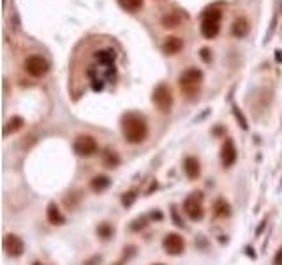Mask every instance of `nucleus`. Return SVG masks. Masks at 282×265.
Returning <instances> with one entry per match:
<instances>
[{"instance_id":"f257e3e1","label":"nucleus","mask_w":282,"mask_h":265,"mask_svg":"<svg viewBox=\"0 0 282 265\" xmlns=\"http://www.w3.org/2000/svg\"><path fill=\"white\" fill-rule=\"evenodd\" d=\"M122 133L124 138L129 143H141L145 142L146 135H148V126L146 120L140 113H127L122 119Z\"/></svg>"},{"instance_id":"f03ea898","label":"nucleus","mask_w":282,"mask_h":265,"mask_svg":"<svg viewBox=\"0 0 282 265\" xmlns=\"http://www.w3.org/2000/svg\"><path fill=\"white\" fill-rule=\"evenodd\" d=\"M201 82H203V73H201L198 68L187 69V71H184L178 78L180 89H182V92L187 94V96H196V94L200 92Z\"/></svg>"},{"instance_id":"7ed1b4c3","label":"nucleus","mask_w":282,"mask_h":265,"mask_svg":"<svg viewBox=\"0 0 282 265\" xmlns=\"http://www.w3.org/2000/svg\"><path fill=\"white\" fill-rule=\"evenodd\" d=\"M220 18H222V13L219 9H208L204 11L203 20H201V34L206 39H214L220 30Z\"/></svg>"},{"instance_id":"20e7f679","label":"nucleus","mask_w":282,"mask_h":265,"mask_svg":"<svg viewBox=\"0 0 282 265\" xmlns=\"http://www.w3.org/2000/svg\"><path fill=\"white\" fill-rule=\"evenodd\" d=\"M152 101L159 108L160 113H170L171 108H173V94H171V89L168 85H164V83L157 85L156 90H154Z\"/></svg>"},{"instance_id":"39448f33","label":"nucleus","mask_w":282,"mask_h":265,"mask_svg":"<svg viewBox=\"0 0 282 265\" xmlns=\"http://www.w3.org/2000/svg\"><path fill=\"white\" fill-rule=\"evenodd\" d=\"M50 69V64L46 59H42L41 55H32L25 60V71L28 73L30 76L34 78H41L48 73Z\"/></svg>"},{"instance_id":"423d86ee","label":"nucleus","mask_w":282,"mask_h":265,"mask_svg":"<svg viewBox=\"0 0 282 265\" xmlns=\"http://www.w3.org/2000/svg\"><path fill=\"white\" fill-rule=\"evenodd\" d=\"M184 212H186L192 221L203 219L204 209H203V202H201L200 193H192L186 202H184Z\"/></svg>"},{"instance_id":"0eeeda50","label":"nucleus","mask_w":282,"mask_h":265,"mask_svg":"<svg viewBox=\"0 0 282 265\" xmlns=\"http://www.w3.org/2000/svg\"><path fill=\"white\" fill-rule=\"evenodd\" d=\"M74 152L82 157H90L97 152V142L94 136L82 135L74 140Z\"/></svg>"},{"instance_id":"6e6552de","label":"nucleus","mask_w":282,"mask_h":265,"mask_svg":"<svg viewBox=\"0 0 282 265\" xmlns=\"http://www.w3.org/2000/svg\"><path fill=\"white\" fill-rule=\"evenodd\" d=\"M162 247L168 254H171V256H178V254H182L184 249H186V242H184V239L178 235V233L171 231V233H168V235L164 237Z\"/></svg>"},{"instance_id":"1a4fd4ad","label":"nucleus","mask_w":282,"mask_h":265,"mask_svg":"<svg viewBox=\"0 0 282 265\" xmlns=\"http://www.w3.org/2000/svg\"><path fill=\"white\" fill-rule=\"evenodd\" d=\"M4 251L9 254V256H22L23 251H25V244H23V240L20 239L18 235H14V233H9V235L4 237Z\"/></svg>"},{"instance_id":"9d476101","label":"nucleus","mask_w":282,"mask_h":265,"mask_svg":"<svg viewBox=\"0 0 282 265\" xmlns=\"http://www.w3.org/2000/svg\"><path fill=\"white\" fill-rule=\"evenodd\" d=\"M220 161H222L224 166H233L234 161H236V147H234L233 140H226L220 149Z\"/></svg>"},{"instance_id":"9b49d317","label":"nucleus","mask_w":282,"mask_h":265,"mask_svg":"<svg viewBox=\"0 0 282 265\" xmlns=\"http://www.w3.org/2000/svg\"><path fill=\"white\" fill-rule=\"evenodd\" d=\"M184 172H186V175L189 177V179H198L201 173L200 159H198V157H192V156L187 157V159L184 161Z\"/></svg>"},{"instance_id":"f8f14e48","label":"nucleus","mask_w":282,"mask_h":265,"mask_svg":"<svg viewBox=\"0 0 282 265\" xmlns=\"http://www.w3.org/2000/svg\"><path fill=\"white\" fill-rule=\"evenodd\" d=\"M182 48H184V43L180 38H168L162 45V52L166 55H176V53H180Z\"/></svg>"},{"instance_id":"ddd939ff","label":"nucleus","mask_w":282,"mask_h":265,"mask_svg":"<svg viewBox=\"0 0 282 265\" xmlns=\"http://www.w3.org/2000/svg\"><path fill=\"white\" fill-rule=\"evenodd\" d=\"M231 30H233V36H236V38H245V36L249 34V30H250L249 20H247V18H236L233 22Z\"/></svg>"},{"instance_id":"4468645a","label":"nucleus","mask_w":282,"mask_h":265,"mask_svg":"<svg viewBox=\"0 0 282 265\" xmlns=\"http://www.w3.org/2000/svg\"><path fill=\"white\" fill-rule=\"evenodd\" d=\"M46 217H48V221L52 224H62L64 221H66V217H64V214L60 212V209L56 207V203H50V205H48Z\"/></svg>"},{"instance_id":"2eb2a0df","label":"nucleus","mask_w":282,"mask_h":265,"mask_svg":"<svg viewBox=\"0 0 282 265\" xmlns=\"http://www.w3.org/2000/svg\"><path fill=\"white\" fill-rule=\"evenodd\" d=\"M23 124H25V120L22 119V117H12V119L8 120V124L4 126V135H12V133H16V131H20L23 127Z\"/></svg>"},{"instance_id":"dca6fc26","label":"nucleus","mask_w":282,"mask_h":265,"mask_svg":"<svg viewBox=\"0 0 282 265\" xmlns=\"http://www.w3.org/2000/svg\"><path fill=\"white\" fill-rule=\"evenodd\" d=\"M110 186V179L106 175H96L92 180H90V187H92L94 191H104L106 187Z\"/></svg>"},{"instance_id":"f3484780","label":"nucleus","mask_w":282,"mask_h":265,"mask_svg":"<svg viewBox=\"0 0 282 265\" xmlns=\"http://www.w3.org/2000/svg\"><path fill=\"white\" fill-rule=\"evenodd\" d=\"M118 4H120V8L126 9V11L136 13L143 8V0H118Z\"/></svg>"},{"instance_id":"a211bd4d","label":"nucleus","mask_w":282,"mask_h":265,"mask_svg":"<svg viewBox=\"0 0 282 265\" xmlns=\"http://www.w3.org/2000/svg\"><path fill=\"white\" fill-rule=\"evenodd\" d=\"M118 156H116L115 152H112V150H106V152H104V163L108 164L110 168H113V166H116V164H118Z\"/></svg>"},{"instance_id":"6ab92c4d","label":"nucleus","mask_w":282,"mask_h":265,"mask_svg":"<svg viewBox=\"0 0 282 265\" xmlns=\"http://www.w3.org/2000/svg\"><path fill=\"white\" fill-rule=\"evenodd\" d=\"M216 212H217V216H228V214H230V205H228L224 200H219V202L216 203Z\"/></svg>"},{"instance_id":"aec40b11","label":"nucleus","mask_w":282,"mask_h":265,"mask_svg":"<svg viewBox=\"0 0 282 265\" xmlns=\"http://www.w3.org/2000/svg\"><path fill=\"white\" fill-rule=\"evenodd\" d=\"M97 233H99L102 239H108V237L112 235V228H110L108 224L104 223V224H100V226L97 228Z\"/></svg>"},{"instance_id":"412c9836","label":"nucleus","mask_w":282,"mask_h":265,"mask_svg":"<svg viewBox=\"0 0 282 265\" xmlns=\"http://www.w3.org/2000/svg\"><path fill=\"white\" fill-rule=\"evenodd\" d=\"M162 23H164V27H168V29H170V27H176L180 23V18L178 16H166V18L162 20Z\"/></svg>"},{"instance_id":"4be33fe9","label":"nucleus","mask_w":282,"mask_h":265,"mask_svg":"<svg viewBox=\"0 0 282 265\" xmlns=\"http://www.w3.org/2000/svg\"><path fill=\"white\" fill-rule=\"evenodd\" d=\"M274 265H282V247H278V251H277V253H275Z\"/></svg>"},{"instance_id":"5701e85b","label":"nucleus","mask_w":282,"mask_h":265,"mask_svg":"<svg viewBox=\"0 0 282 265\" xmlns=\"http://www.w3.org/2000/svg\"><path fill=\"white\" fill-rule=\"evenodd\" d=\"M208 53H210V50H206V48H203V50H201V57H203V59L206 60V62H208V60H210V57H208Z\"/></svg>"},{"instance_id":"b1692460","label":"nucleus","mask_w":282,"mask_h":265,"mask_svg":"<svg viewBox=\"0 0 282 265\" xmlns=\"http://www.w3.org/2000/svg\"><path fill=\"white\" fill-rule=\"evenodd\" d=\"M34 265H42V263H41V261H36V263H34Z\"/></svg>"},{"instance_id":"393cba45","label":"nucleus","mask_w":282,"mask_h":265,"mask_svg":"<svg viewBox=\"0 0 282 265\" xmlns=\"http://www.w3.org/2000/svg\"><path fill=\"white\" fill-rule=\"evenodd\" d=\"M154 265H164V263H154Z\"/></svg>"}]
</instances>
